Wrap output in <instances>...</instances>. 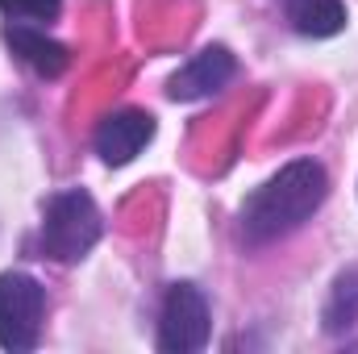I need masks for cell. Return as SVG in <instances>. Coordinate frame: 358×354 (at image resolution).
<instances>
[{
	"label": "cell",
	"instance_id": "6da1fadb",
	"mask_svg": "<svg viewBox=\"0 0 358 354\" xmlns=\"http://www.w3.org/2000/svg\"><path fill=\"white\" fill-rule=\"evenodd\" d=\"M329 196V176L317 159H296L287 167H279L275 176L255 187L242 204V234L246 242L263 246L275 242L292 229H300Z\"/></svg>",
	"mask_w": 358,
	"mask_h": 354
},
{
	"label": "cell",
	"instance_id": "7a4b0ae2",
	"mask_svg": "<svg viewBox=\"0 0 358 354\" xmlns=\"http://www.w3.org/2000/svg\"><path fill=\"white\" fill-rule=\"evenodd\" d=\"M100 242V208L84 187L55 192L42 213L38 250L50 263H80L92 246Z\"/></svg>",
	"mask_w": 358,
	"mask_h": 354
},
{
	"label": "cell",
	"instance_id": "3957f363",
	"mask_svg": "<svg viewBox=\"0 0 358 354\" xmlns=\"http://www.w3.org/2000/svg\"><path fill=\"white\" fill-rule=\"evenodd\" d=\"M46 317V288L25 271L0 275V346L13 354H25L38 346Z\"/></svg>",
	"mask_w": 358,
	"mask_h": 354
},
{
	"label": "cell",
	"instance_id": "277c9868",
	"mask_svg": "<svg viewBox=\"0 0 358 354\" xmlns=\"http://www.w3.org/2000/svg\"><path fill=\"white\" fill-rule=\"evenodd\" d=\"M208 300L196 283H176L163 300V317H159V351L163 354H192L208 346Z\"/></svg>",
	"mask_w": 358,
	"mask_h": 354
},
{
	"label": "cell",
	"instance_id": "5b68a950",
	"mask_svg": "<svg viewBox=\"0 0 358 354\" xmlns=\"http://www.w3.org/2000/svg\"><path fill=\"white\" fill-rule=\"evenodd\" d=\"M155 138V117L142 113V108H117L108 113L100 125H96V155L108 163V167H125L129 159L142 155V146Z\"/></svg>",
	"mask_w": 358,
	"mask_h": 354
},
{
	"label": "cell",
	"instance_id": "8992f818",
	"mask_svg": "<svg viewBox=\"0 0 358 354\" xmlns=\"http://www.w3.org/2000/svg\"><path fill=\"white\" fill-rule=\"evenodd\" d=\"M238 71V59L225 46H208L200 50L183 71L171 76V100H204L213 92H221Z\"/></svg>",
	"mask_w": 358,
	"mask_h": 354
},
{
	"label": "cell",
	"instance_id": "52a82bcc",
	"mask_svg": "<svg viewBox=\"0 0 358 354\" xmlns=\"http://www.w3.org/2000/svg\"><path fill=\"white\" fill-rule=\"evenodd\" d=\"M4 42H8L13 55H17L34 76H42V80H59V76L67 71V63H71V55H67L63 42H55V38H46L42 29L21 25V21H13V25L4 29Z\"/></svg>",
	"mask_w": 358,
	"mask_h": 354
},
{
	"label": "cell",
	"instance_id": "ba28073f",
	"mask_svg": "<svg viewBox=\"0 0 358 354\" xmlns=\"http://www.w3.org/2000/svg\"><path fill=\"white\" fill-rule=\"evenodd\" d=\"M287 21L304 38H334L346 29V4L342 0H283Z\"/></svg>",
	"mask_w": 358,
	"mask_h": 354
},
{
	"label": "cell",
	"instance_id": "9c48e42d",
	"mask_svg": "<svg viewBox=\"0 0 358 354\" xmlns=\"http://www.w3.org/2000/svg\"><path fill=\"white\" fill-rule=\"evenodd\" d=\"M358 321V267L350 271H342L338 275V283H334V296H329V304H325V330H346V325H355Z\"/></svg>",
	"mask_w": 358,
	"mask_h": 354
},
{
	"label": "cell",
	"instance_id": "30bf717a",
	"mask_svg": "<svg viewBox=\"0 0 358 354\" xmlns=\"http://www.w3.org/2000/svg\"><path fill=\"white\" fill-rule=\"evenodd\" d=\"M0 8L13 17H29V21H55L63 0H0Z\"/></svg>",
	"mask_w": 358,
	"mask_h": 354
}]
</instances>
